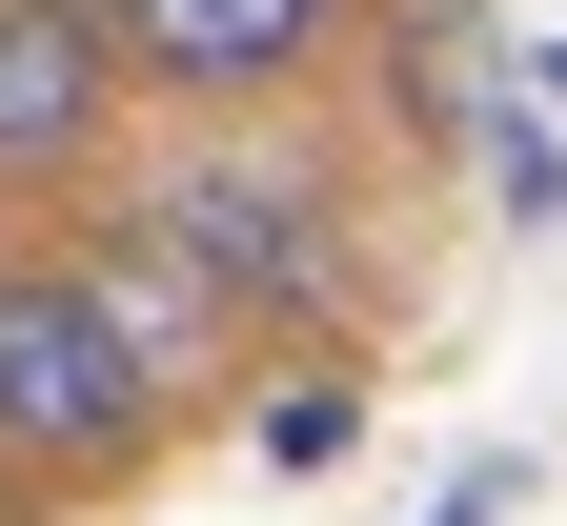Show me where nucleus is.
<instances>
[{"label":"nucleus","instance_id":"nucleus-6","mask_svg":"<svg viewBox=\"0 0 567 526\" xmlns=\"http://www.w3.org/2000/svg\"><path fill=\"white\" fill-rule=\"evenodd\" d=\"M527 82H547V102H567V41H547V61H527Z\"/></svg>","mask_w":567,"mask_h":526},{"label":"nucleus","instance_id":"nucleus-2","mask_svg":"<svg viewBox=\"0 0 567 526\" xmlns=\"http://www.w3.org/2000/svg\"><path fill=\"white\" fill-rule=\"evenodd\" d=\"M142 244H163L203 305H244V324L324 305V183H284V163H183L163 203H142Z\"/></svg>","mask_w":567,"mask_h":526},{"label":"nucleus","instance_id":"nucleus-5","mask_svg":"<svg viewBox=\"0 0 567 526\" xmlns=\"http://www.w3.org/2000/svg\"><path fill=\"white\" fill-rule=\"evenodd\" d=\"M466 122H486V183H507L527 223H567V142H547V82H527V102H466Z\"/></svg>","mask_w":567,"mask_h":526},{"label":"nucleus","instance_id":"nucleus-4","mask_svg":"<svg viewBox=\"0 0 567 526\" xmlns=\"http://www.w3.org/2000/svg\"><path fill=\"white\" fill-rule=\"evenodd\" d=\"M122 61L163 102H264V82H305V61L344 41V0H102Z\"/></svg>","mask_w":567,"mask_h":526},{"label":"nucleus","instance_id":"nucleus-3","mask_svg":"<svg viewBox=\"0 0 567 526\" xmlns=\"http://www.w3.org/2000/svg\"><path fill=\"white\" fill-rule=\"evenodd\" d=\"M122 21L102 0H0V183H82L102 122H122Z\"/></svg>","mask_w":567,"mask_h":526},{"label":"nucleus","instance_id":"nucleus-1","mask_svg":"<svg viewBox=\"0 0 567 526\" xmlns=\"http://www.w3.org/2000/svg\"><path fill=\"white\" fill-rule=\"evenodd\" d=\"M163 445V324L102 264H0V466L21 486H122Z\"/></svg>","mask_w":567,"mask_h":526}]
</instances>
